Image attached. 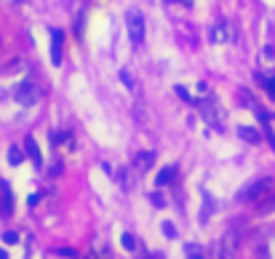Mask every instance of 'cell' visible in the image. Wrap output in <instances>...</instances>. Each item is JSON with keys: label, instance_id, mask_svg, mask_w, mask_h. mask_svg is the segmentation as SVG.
<instances>
[{"label": "cell", "instance_id": "cell-1", "mask_svg": "<svg viewBox=\"0 0 275 259\" xmlns=\"http://www.w3.org/2000/svg\"><path fill=\"white\" fill-rule=\"evenodd\" d=\"M275 193V179L272 176H262V179H254L251 184H246L241 193L235 195L238 203H259L262 198H267Z\"/></svg>", "mask_w": 275, "mask_h": 259}, {"label": "cell", "instance_id": "cell-2", "mask_svg": "<svg viewBox=\"0 0 275 259\" xmlns=\"http://www.w3.org/2000/svg\"><path fill=\"white\" fill-rule=\"evenodd\" d=\"M193 104H195V107L200 110L203 121H206L211 128H217V131H224L227 112L222 110V104H219V102H214V99H195Z\"/></svg>", "mask_w": 275, "mask_h": 259}, {"label": "cell", "instance_id": "cell-3", "mask_svg": "<svg viewBox=\"0 0 275 259\" xmlns=\"http://www.w3.org/2000/svg\"><path fill=\"white\" fill-rule=\"evenodd\" d=\"M43 97V91L38 83H32V80H21V83L16 86L14 91V99L21 104V107H32V104H38Z\"/></svg>", "mask_w": 275, "mask_h": 259}, {"label": "cell", "instance_id": "cell-4", "mask_svg": "<svg viewBox=\"0 0 275 259\" xmlns=\"http://www.w3.org/2000/svg\"><path fill=\"white\" fill-rule=\"evenodd\" d=\"M126 30H128V40L134 45H142L145 40V16H142V11L131 8L126 14Z\"/></svg>", "mask_w": 275, "mask_h": 259}, {"label": "cell", "instance_id": "cell-5", "mask_svg": "<svg viewBox=\"0 0 275 259\" xmlns=\"http://www.w3.org/2000/svg\"><path fill=\"white\" fill-rule=\"evenodd\" d=\"M235 251H238V232L235 230H227L222 235V241L217 243L214 256H217V259H235Z\"/></svg>", "mask_w": 275, "mask_h": 259}, {"label": "cell", "instance_id": "cell-6", "mask_svg": "<svg viewBox=\"0 0 275 259\" xmlns=\"http://www.w3.org/2000/svg\"><path fill=\"white\" fill-rule=\"evenodd\" d=\"M11 214H14V193L8 182H0V217L11 219Z\"/></svg>", "mask_w": 275, "mask_h": 259}, {"label": "cell", "instance_id": "cell-7", "mask_svg": "<svg viewBox=\"0 0 275 259\" xmlns=\"http://www.w3.org/2000/svg\"><path fill=\"white\" fill-rule=\"evenodd\" d=\"M62 43H64V32L51 30V64L54 67L62 64Z\"/></svg>", "mask_w": 275, "mask_h": 259}, {"label": "cell", "instance_id": "cell-8", "mask_svg": "<svg viewBox=\"0 0 275 259\" xmlns=\"http://www.w3.org/2000/svg\"><path fill=\"white\" fill-rule=\"evenodd\" d=\"M25 150H27V155H30V160H32V166H35V169H43L40 147H38V142H35L32 136H27V139H25Z\"/></svg>", "mask_w": 275, "mask_h": 259}, {"label": "cell", "instance_id": "cell-9", "mask_svg": "<svg viewBox=\"0 0 275 259\" xmlns=\"http://www.w3.org/2000/svg\"><path fill=\"white\" fill-rule=\"evenodd\" d=\"M230 38H233V27L227 25V21H219V25L211 30V40L214 43H227Z\"/></svg>", "mask_w": 275, "mask_h": 259}, {"label": "cell", "instance_id": "cell-10", "mask_svg": "<svg viewBox=\"0 0 275 259\" xmlns=\"http://www.w3.org/2000/svg\"><path fill=\"white\" fill-rule=\"evenodd\" d=\"M238 136H241L243 142H248V145H259L262 142V134L254 126H238Z\"/></svg>", "mask_w": 275, "mask_h": 259}, {"label": "cell", "instance_id": "cell-11", "mask_svg": "<svg viewBox=\"0 0 275 259\" xmlns=\"http://www.w3.org/2000/svg\"><path fill=\"white\" fill-rule=\"evenodd\" d=\"M176 179V166H163L158 171V176H155V187H166V184H171Z\"/></svg>", "mask_w": 275, "mask_h": 259}, {"label": "cell", "instance_id": "cell-12", "mask_svg": "<svg viewBox=\"0 0 275 259\" xmlns=\"http://www.w3.org/2000/svg\"><path fill=\"white\" fill-rule=\"evenodd\" d=\"M155 163V152H139V155L134 158V169L139 171V174H145L150 166Z\"/></svg>", "mask_w": 275, "mask_h": 259}, {"label": "cell", "instance_id": "cell-13", "mask_svg": "<svg viewBox=\"0 0 275 259\" xmlns=\"http://www.w3.org/2000/svg\"><path fill=\"white\" fill-rule=\"evenodd\" d=\"M272 211H275V193H272V195H267V198H262V201L257 203V214H259V217L272 214Z\"/></svg>", "mask_w": 275, "mask_h": 259}, {"label": "cell", "instance_id": "cell-14", "mask_svg": "<svg viewBox=\"0 0 275 259\" xmlns=\"http://www.w3.org/2000/svg\"><path fill=\"white\" fill-rule=\"evenodd\" d=\"M25 69V59H11V62L0 69V78H8V75H14V73H21Z\"/></svg>", "mask_w": 275, "mask_h": 259}, {"label": "cell", "instance_id": "cell-15", "mask_svg": "<svg viewBox=\"0 0 275 259\" xmlns=\"http://www.w3.org/2000/svg\"><path fill=\"white\" fill-rule=\"evenodd\" d=\"M8 163H11V166H19V163H25V150H21L19 145H11V147H8Z\"/></svg>", "mask_w": 275, "mask_h": 259}, {"label": "cell", "instance_id": "cell-16", "mask_svg": "<svg viewBox=\"0 0 275 259\" xmlns=\"http://www.w3.org/2000/svg\"><path fill=\"white\" fill-rule=\"evenodd\" d=\"M257 80H259V86L270 93V99H275V78H267V75H259L257 73Z\"/></svg>", "mask_w": 275, "mask_h": 259}, {"label": "cell", "instance_id": "cell-17", "mask_svg": "<svg viewBox=\"0 0 275 259\" xmlns=\"http://www.w3.org/2000/svg\"><path fill=\"white\" fill-rule=\"evenodd\" d=\"M200 195H203V214H200V219L206 222V219H209V214L214 211V201H211V195H209L206 190H200Z\"/></svg>", "mask_w": 275, "mask_h": 259}, {"label": "cell", "instance_id": "cell-18", "mask_svg": "<svg viewBox=\"0 0 275 259\" xmlns=\"http://www.w3.org/2000/svg\"><path fill=\"white\" fill-rule=\"evenodd\" d=\"M118 179H121V187H123V190H131V187H134V176H131L128 169H121V171H118Z\"/></svg>", "mask_w": 275, "mask_h": 259}, {"label": "cell", "instance_id": "cell-19", "mask_svg": "<svg viewBox=\"0 0 275 259\" xmlns=\"http://www.w3.org/2000/svg\"><path fill=\"white\" fill-rule=\"evenodd\" d=\"M121 243H123V249H126V251H134V249H136L134 235H128V232H123V235H121Z\"/></svg>", "mask_w": 275, "mask_h": 259}, {"label": "cell", "instance_id": "cell-20", "mask_svg": "<svg viewBox=\"0 0 275 259\" xmlns=\"http://www.w3.org/2000/svg\"><path fill=\"white\" fill-rule=\"evenodd\" d=\"M185 251H187V256H190V259H206V256L200 254L198 246H193V243H187V246H185Z\"/></svg>", "mask_w": 275, "mask_h": 259}, {"label": "cell", "instance_id": "cell-21", "mask_svg": "<svg viewBox=\"0 0 275 259\" xmlns=\"http://www.w3.org/2000/svg\"><path fill=\"white\" fill-rule=\"evenodd\" d=\"M75 38L78 40L83 38V14H78V19H75Z\"/></svg>", "mask_w": 275, "mask_h": 259}, {"label": "cell", "instance_id": "cell-22", "mask_svg": "<svg viewBox=\"0 0 275 259\" xmlns=\"http://www.w3.org/2000/svg\"><path fill=\"white\" fill-rule=\"evenodd\" d=\"M150 201H152L155 206H158V208H163V206H166V201H163V195H161V193H150Z\"/></svg>", "mask_w": 275, "mask_h": 259}, {"label": "cell", "instance_id": "cell-23", "mask_svg": "<svg viewBox=\"0 0 275 259\" xmlns=\"http://www.w3.org/2000/svg\"><path fill=\"white\" fill-rule=\"evenodd\" d=\"M163 232H166V238H174V235H176V227L171 225V222H163Z\"/></svg>", "mask_w": 275, "mask_h": 259}, {"label": "cell", "instance_id": "cell-24", "mask_svg": "<svg viewBox=\"0 0 275 259\" xmlns=\"http://www.w3.org/2000/svg\"><path fill=\"white\" fill-rule=\"evenodd\" d=\"M174 91H176V93H179V97H182V99H185V102H187V104H193V102H195V99H193V97H190V93H187V91H185V88H182V86H176V88H174Z\"/></svg>", "mask_w": 275, "mask_h": 259}, {"label": "cell", "instance_id": "cell-25", "mask_svg": "<svg viewBox=\"0 0 275 259\" xmlns=\"http://www.w3.org/2000/svg\"><path fill=\"white\" fill-rule=\"evenodd\" d=\"M121 80H123V83H126V88H134V78H131V75L126 73V69H123V73H121Z\"/></svg>", "mask_w": 275, "mask_h": 259}, {"label": "cell", "instance_id": "cell-26", "mask_svg": "<svg viewBox=\"0 0 275 259\" xmlns=\"http://www.w3.org/2000/svg\"><path fill=\"white\" fill-rule=\"evenodd\" d=\"M56 254H59V256H67V259H75V256H78L73 249H56Z\"/></svg>", "mask_w": 275, "mask_h": 259}, {"label": "cell", "instance_id": "cell-27", "mask_svg": "<svg viewBox=\"0 0 275 259\" xmlns=\"http://www.w3.org/2000/svg\"><path fill=\"white\" fill-rule=\"evenodd\" d=\"M3 241H6L8 246H14V243L19 241V235H16V232H6V235H3Z\"/></svg>", "mask_w": 275, "mask_h": 259}, {"label": "cell", "instance_id": "cell-28", "mask_svg": "<svg viewBox=\"0 0 275 259\" xmlns=\"http://www.w3.org/2000/svg\"><path fill=\"white\" fill-rule=\"evenodd\" d=\"M166 3H179V6H185V8H193V0H166Z\"/></svg>", "mask_w": 275, "mask_h": 259}, {"label": "cell", "instance_id": "cell-29", "mask_svg": "<svg viewBox=\"0 0 275 259\" xmlns=\"http://www.w3.org/2000/svg\"><path fill=\"white\" fill-rule=\"evenodd\" d=\"M51 174L56 176V174H62V163H54V169H51Z\"/></svg>", "mask_w": 275, "mask_h": 259}, {"label": "cell", "instance_id": "cell-30", "mask_svg": "<svg viewBox=\"0 0 275 259\" xmlns=\"http://www.w3.org/2000/svg\"><path fill=\"white\" fill-rule=\"evenodd\" d=\"M0 259H8V254H6L3 249H0Z\"/></svg>", "mask_w": 275, "mask_h": 259}]
</instances>
